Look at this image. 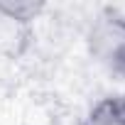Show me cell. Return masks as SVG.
Here are the masks:
<instances>
[{
	"label": "cell",
	"instance_id": "3",
	"mask_svg": "<svg viewBox=\"0 0 125 125\" xmlns=\"http://www.w3.org/2000/svg\"><path fill=\"white\" fill-rule=\"evenodd\" d=\"M44 10L42 3H30V0H0V15L12 22H30Z\"/></svg>",
	"mask_w": 125,
	"mask_h": 125
},
{
	"label": "cell",
	"instance_id": "1",
	"mask_svg": "<svg viewBox=\"0 0 125 125\" xmlns=\"http://www.w3.org/2000/svg\"><path fill=\"white\" fill-rule=\"evenodd\" d=\"M88 54L98 66L110 74L125 76V12L105 10L101 12L86 34Z\"/></svg>",
	"mask_w": 125,
	"mask_h": 125
},
{
	"label": "cell",
	"instance_id": "2",
	"mask_svg": "<svg viewBox=\"0 0 125 125\" xmlns=\"http://www.w3.org/2000/svg\"><path fill=\"white\" fill-rule=\"evenodd\" d=\"M81 125H125V93H113L93 103Z\"/></svg>",
	"mask_w": 125,
	"mask_h": 125
}]
</instances>
